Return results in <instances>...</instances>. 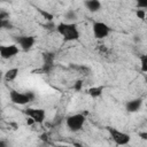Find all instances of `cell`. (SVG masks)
<instances>
[{"label": "cell", "mask_w": 147, "mask_h": 147, "mask_svg": "<svg viewBox=\"0 0 147 147\" xmlns=\"http://www.w3.org/2000/svg\"><path fill=\"white\" fill-rule=\"evenodd\" d=\"M55 29L62 36L64 41H75L79 39V31L76 23L61 22L55 26Z\"/></svg>", "instance_id": "cell-1"}, {"label": "cell", "mask_w": 147, "mask_h": 147, "mask_svg": "<svg viewBox=\"0 0 147 147\" xmlns=\"http://www.w3.org/2000/svg\"><path fill=\"white\" fill-rule=\"evenodd\" d=\"M9 98H10V101L13 103L23 106V105H26L34 99V93H32V92L22 93V92H18L16 90H10Z\"/></svg>", "instance_id": "cell-2"}, {"label": "cell", "mask_w": 147, "mask_h": 147, "mask_svg": "<svg viewBox=\"0 0 147 147\" xmlns=\"http://www.w3.org/2000/svg\"><path fill=\"white\" fill-rule=\"evenodd\" d=\"M107 130L110 134V138L117 146H125L131 141L130 134H127L125 132H122L115 127H107Z\"/></svg>", "instance_id": "cell-3"}, {"label": "cell", "mask_w": 147, "mask_h": 147, "mask_svg": "<svg viewBox=\"0 0 147 147\" xmlns=\"http://www.w3.org/2000/svg\"><path fill=\"white\" fill-rule=\"evenodd\" d=\"M85 115L84 114H75V115H71L69 117H67L65 119V124H67V127L72 131V132H77L79 131L84 123H85Z\"/></svg>", "instance_id": "cell-4"}, {"label": "cell", "mask_w": 147, "mask_h": 147, "mask_svg": "<svg viewBox=\"0 0 147 147\" xmlns=\"http://www.w3.org/2000/svg\"><path fill=\"white\" fill-rule=\"evenodd\" d=\"M92 30H93V36L96 39H103L110 32V28L105 22H99V21L93 22Z\"/></svg>", "instance_id": "cell-5"}, {"label": "cell", "mask_w": 147, "mask_h": 147, "mask_svg": "<svg viewBox=\"0 0 147 147\" xmlns=\"http://www.w3.org/2000/svg\"><path fill=\"white\" fill-rule=\"evenodd\" d=\"M20 52L17 45H0V57L3 60H9L16 56Z\"/></svg>", "instance_id": "cell-6"}, {"label": "cell", "mask_w": 147, "mask_h": 147, "mask_svg": "<svg viewBox=\"0 0 147 147\" xmlns=\"http://www.w3.org/2000/svg\"><path fill=\"white\" fill-rule=\"evenodd\" d=\"M15 40H16L17 45L20 46V48L24 52L30 51L36 42V38L32 36H18L15 38Z\"/></svg>", "instance_id": "cell-7"}, {"label": "cell", "mask_w": 147, "mask_h": 147, "mask_svg": "<svg viewBox=\"0 0 147 147\" xmlns=\"http://www.w3.org/2000/svg\"><path fill=\"white\" fill-rule=\"evenodd\" d=\"M24 113L28 115V117L32 118L34 121V123H39V124H41L46 117V113L41 108H28V109H25Z\"/></svg>", "instance_id": "cell-8"}, {"label": "cell", "mask_w": 147, "mask_h": 147, "mask_svg": "<svg viewBox=\"0 0 147 147\" xmlns=\"http://www.w3.org/2000/svg\"><path fill=\"white\" fill-rule=\"evenodd\" d=\"M141 106H142V99L138 98V99H133V100L127 101L125 105V109L127 113H137L140 110Z\"/></svg>", "instance_id": "cell-9"}, {"label": "cell", "mask_w": 147, "mask_h": 147, "mask_svg": "<svg viewBox=\"0 0 147 147\" xmlns=\"http://www.w3.org/2000/svg\"><path fill=\"white\" fill-rule=\"evenodd\" d=\"M42 59H44V64H42V70L45 72H48L52 68H53V64H54V59H55V55L53 53H44L42 54Z\"/></svg>", "instance_id": "cell-10"}, {"label": "cell", "mask_w": 147, "mask_h": 147, "mask_svg": "<svg viewBox=\"0 0 147 147\" xmlns=\"http://www.w3.org/2000/svg\"><path fill=\"white\" fill-rule=\"evenodd\" d=\"M84 6L91 13H96L102 8L101 2L98 1V0H86V1H84Z\"/></svg>", "instance_id": "cell-11"}, {"label": "cell", "mask_w": 147, "mask_h": 147, "mask_svg": "<svg viewBox=\"0 0 147 147\" xmlns=\"http://www.w3.org/2000/svg\"><path fill=\"white\" fill-rule=\"evenodd\" d=\"M18 72H20L18 68H11V69H8V70L3 74V78H5L6 82H13V80H15V79L17 78Z\"/></svg>", "instance_id": "cell-12"}, {"label": "cell", "mask_w": 147, "mask_h": 147, "mask_svg": "<svg viewBox=\"0 0 147 147\" xmlns=\"http://www.w3.org/2000/svg\"><path fill=\"white\" fill-rule=\"evenodd\" d=\"M103 92V86H93L87 90V93L92 98H99Z\"/></svg>", "instance_id": "cell-13"}, {"label": "cell", "mask_w": 147, "mask_h": 147, "mask_svg": "<svg viewBox=\"0 0 147 147\" xmlns=\"http://www.w3.org/2000/svg\"><path fill=\"white\" fill-rule=\"evenodd\" d=\"M64 17H65L67 21H70L69 23H74V21L77 18V13L75 10H72V9H69L68 11H65Z\"/></svg>", "instance_id": "cell-14"}, {"label": "cell", "mask_w": 147, "mask_h": 147, "mask_svg": "<svg viewBox=\"0 0 147 147\" xmlns=\"http://www.w3.org/2000/svg\"><path fill=\"white\" fill-rule=\"evenodd\" d=\"M37 10H38V13H39L47 22H53L54 16H53L51 13H48V11H46V10H44V9H40V8H37Z\"/></svg>", "instance_id": "cell-15"}, {"label": "cell", "mask_w": 147, "mask_h": 147, "mask_svg": "<svg viewBox=\"0 0 147 147\" xmlns=\"http://www.w3.org/2000/svg\"><path fill=\"white\" fill-rule=\"evenodd\" d=\"M140 63H141V71L146 72L147 71V55L145 54L140 55Z\"/></svg>", "instance_id": "cell-16"}, {"label": "cell", "mask_w": 147, "mask_h": 147, "mask_svg": "<svg viewBox=\"0 0 147 147\" xmlns=\"http://www.w3.org/2000/svg\"><path fill=\"white\" fill-rule=\"evenodd\" d=\"M0 29H11V23L9 22V20L0 18Z\"/></svg>", "instance_id": "cell-17"}, {"label": "cell", "mask_w": 147, "mask_h": 147, "mask_svg": "<svg viewBox=\"0 0 147 147\" xmlns=\"http://www.w3.org/2000/svg\"><path fill=\"white\" fill-rule=\"evenodd\" d=\"M136 15H137V17H138V18H140L141 21H144V20H145V17H146V11H145L144 9H137Z\"/></svg>", "instance_id": "cell-18"}, {"label": "cell", "mask_w": 147, "mask_h": 147, "mask_svg": "<svg viewBox=\"0 0 147 147\" xmlns=\"http://www.w3.org/2000/svg\"><path fill=\"white\" fill-rule=\"evenodd\" d=\"M83 88V80H77L74 84V90L75 91H80Z\"/></svg>", "instance_id": "cell-19"}, {"label": "cell", "mask_w": 147, "mask_h": 147, "mask_svg": "<svg viewBox=\"0 0 147 147\" xmlns=\"http://www.w3.org/2000/svg\"><path fill=\"white\" fill-rule=\"evenodd\" d=\"M0 18L1 20H9V14L7 11H0Z\"/></svg>", "instance_id": "cell-20"}, {"label": "cell", "mask_w": 147, "mask_h": 147, "mask_svg": "<svg viewBox=\"0 0 147 147\" xmlns=\"http://www.w3.org/2000/svg\"><path fill=\"white\" fill-rule=\"evenodd\" d=\"M0 147H10L9 142L5 139H0Z\"/></svg>", "instance_id": "cell-21"}, {"label": "cell", "mask_w": 147, "mask_h": 147, "mask_svg": "<svg viewBox=\"0 0 147 147\" xmlns=\"http://www.w3.org/2000/svg\"><path fill=\"white\" fill-rule=\"evenodd\" d=\"M137 6H138V8H146L147 7V2H138Z\"/></svg>", "instance_id": "cell-22"}, {"label": "cell", "mask_w": 147, "mask_h": 147, "mask_svg": "<svg viewBox=\"0 0 147 147\" xmlns=\"http://www.w3.org/2000/svg\"><path fill=\"white\" fill-rule=\"evenodd\" d=\"M139 137H140L142 140H146V139H147V132H140V133H139Z\"/></svg>", "instance_id": "cell-23"}, {"label": "cell", "mask_w": 147, "mask_h": 147, "mask_svg": "<svg viewBox=\"0 0 147 147\" xmlns=\"http://www.w3.org/2000/svg\"><path fill=\"white\" fill-rule=\"evenodd\" d=\"M26 123H28V125H31V124H33V123H34V121H33L32 118H30V117H29V118H28V121H26Z\"/></svg>", "instance_id": "cell-24"}, {"label": "cell", "mask_w": 147, "mask_h": 147, "mask_svg": "<svg viewBox=\"0 0 147 147\" xmlns=\"http://www.w3.org/2000/svg\"><path fill=\"white\" fill-rule=\"evenodd\" d=\"M2 76H3V72L0 70V80H1V78H2Z\"/></svg>", "instance_id": "cell-25"}, {"label": "cell", "mask_w": 147, "mask_h": 147, "mask_svg": "<svg viewBox=\"0 0 147 147\" xmlns=\"http://www.w3.org/2000/svg\"><path fill=\"white\" fill-rule=\"evenodd\" d=\"M56 147H69V146H63V145H57Z\"/></svg>", "instance_id": "cell-26"}]
</instances>
